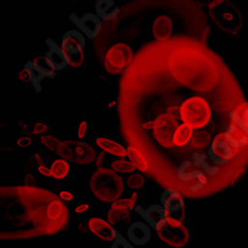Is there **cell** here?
<instances>
[{
	"mask_svg": "<svg viewBox=\"0 0 248 248\" xmlns=\"http://www.w3.org/2000/svg\"><path fill=\"white\" fill-rule=\"evenodd\" d=\"M245 103L228 64L189 37L147 43L121 80V124L128 144L164 187L204 198L235 185L248 152L224 140L231 111Z\"/></svg>",
	"mask_w": 248,
	"mask_h": 248,
	"instance_id": "1",
	"label": "cell"
},
{
	"mask_svg": "<svg viewBox=\"0 0 248 248\" xmlns=\"http://www.w3.org/2000/svg\"><path fill=\"white\" fill-rule=\"evenodd\" d=\"M70 214L52 192L34 186L0 187V239H29L61 232Z\"/></svg>",
	"mask_w": 248,
	"mask_h": 248,
	"instance_id": "2",
	"label": "cell"
},
{
	"mask_svg": "<svg viewBox=\"0 0 248 248\" xmlns=\"http://www.w3.org/2000/svg\"><path fill=\"white\" fill-rule=\"evenodd\" d=\"M89 186L94 196L107 204H113L124 193V180L110 168H98L89 180Z\"/></svg>",
	"mask_w": 248,
	"mask_h": 248,
	"instance_id": "3",
	"label": "cell"
},
{
	"mask_svg": "<svg viewBox=\"0 0 248 248\" xmlns=\"http://www.w3.org/2000/svg\"><path fill=\"white\" fill-rule=\"evenodd\" d=\"M208 9L213 21L221 31L228 34H236L239 31L242 24L241 14L231 0H211Z\"/></svg>",
	"mask_w": 248,
	"mask_h": 248,
	"instance_id": "4",
	"label": "cell"
},
{
	"mask_svg": "<svg viewBox=\"0 0 248 248\" xmlns=\"http://www.w3.org/2000/svg\"><path fill=\"white\" fill-rule=\"evenodd\" d=\"M134 51L128 43L118 42L106 51L103 65L107 73L110 75H121L124 73L134 61Z\"/></svg>",
	"mask_w": 248,
	"mask_h": 248,
	"instance_id": "5",
	"label": "cell"
},
{
	"mask_svg": "<svg viewBox=\"0 0 248 248\" xmlns=\"http://www.w3.org/2000/svg\"><path fill=\"white\" fill-rule=\"evenodd\" d=\"M156 233L165 245L171 248H183L189 244L190 239L189 229L182 221L174 217H168L165 224L161 229H157Z\"/></svg>",
	"mask_w": 248,
	"mask_h": 248,
	"instance_id": "6",
	"label": "cell"
},
{
	"mask_svg": "<svg viewBox=\"0 0 248 248\" xmlns=\"http://www.w3.org/2000/svg\"><path fill=\"white\" fill-rule=\"evenodd\" d=\"M88 229L94 236H97L101 241L113 242L119 238V232L108 220L101 217H91L88 220Z\"/></svg>",
	"mask_w": 248,
	"mask_h": 248,
	"instance_id": "7",
	"label": "cell"
},
{
	"mask_svg": "<svg viewBox=\"0 0 248 248\" xmlns=\"http://www.w3.org/2000/svg\"><path fill=\"white\" fill-rule=\"evenodd\" d=\"M137 211V214H140L149 226L155 231L161 229L165 221L168 220V211L162 207V205H150L147 208H143V207H135L134 208Z\"/></svg>",
	"mask_w": 248,
	"mask_h": 248,
	"instance_id": "8",
	"label": "cell"
},
{
	"mask_svg": "<svg viewBox=\"0 0 248 248\" xmlns=\"http://www.w3.org/2000/svg\"><path fill=\"white\" fill-rule=\"evenodd\" d=\"M46 43H48V49H46V57H45L46 58V65L54 72L65 69L69 65V54L62 49V46H58L52 39H48Z\"/></svg>",
	"mask_w": 248,
	"mask_h": 248,
	"instance_id": "9",
	"label": "cell"
},
{
	"mask_svg": "<svg viewBox=\"0 0 248 248\" xmlns=\"http://www.w3.org/2000/svg\"><path fill=\"white\" fill-rule=\"evenodd\" d=\"M152 33L155 42H168L174 37V22L168 15H157L153 19Z\"/></svg>",
	"mask_w": 248,
	"mask_h": 248,
	"instance_id": "10",
	"label": "cell"
},
{
	"mask_svg": "<svg viewBox=\"0 0 248 248\" xmlns=\"http://www.w3.org/2000/svg\"><path fill=\"white\" fill-rule=\"evenodd\" d=\"M152 238V228L146 221H132L126 231V239L134 245H146Z\"/></svg>",
	"mask_w": 248,
	"mask_h": 248,
	"instance_id": "11",
	"label": "cell"
},
{
	"mask_svg": "<svg viewBox=\"0 0 248 248\" xmlns=\"http://www.w3.org/2000/svg\"><path fill=\"white\" fill-rule=\"evenodd\" d=\"M224 140L228 141L231 147L238 152H248V134H245L239 126L231 122L224 132Z\"/></svg>",
	"mask_w": 248,
	"mask_h": 248,
	"instance_id": "12",
	"label": "cell"
},
{
	"mask_svg": "<svg viewBox=\"0 0 248 248\" xmlns=\"http://www.w3.org/2000/svg\"><path fill=\"white\" fill-rule=\"evenodd\" d=\"M161 204L168 213H177L185 208L186 201L180 190L172 187H165V190L161 195Z\"/></svg>",
	"mask_w": 248,
	"mask_h": 248,
	"instance_id": "13",
	"label": "cell"
},
{
	"mask_svg": "<svg viewBox=\"0 0 248 248\" xmlns=\"http://www.w3.org/2000/svg\"><path fill=\"white\" fill-rule=\"evenodd\" d=\"M61 46L67 54H78L85 49V37L82 31L70 30L62 36Z\"/></svg>",
	"mask_w": 248,
	"mask_h": 248,
	"instance_id": "14",
	"label": "cell"
},
{
	"mask_svg": "<svg viewBox=\"0 0 248 248\" xmlns=\"http://www.w3.org/2000/svg\"><path fill=\"white\" fill-rule=\"evenodd\" d=\"M24 69L27 70V73H29V76H30V82L34 85V88H36V91L39 93L40 89H42V82L45 80V79H52V78H55V72H51L49 69H45V67H42V65H39V64H36V62H31V61H29L27 64H26V67Z\"/></svg>",
	"mask_w": 248,
	"mask_h": 248,
	"instance_id": "15",
	"label": "cell"
},
{
	"mask_svg": "<svg viewBox=\"0 0 248 248\" xmlns=\"http://www.w3.org/2000/svg\"><path fill=\"white\" fill-rule=\"evenodd\" d=\"M78 26L82 30V33L86 34L88 37H97L101 30V21H100L98 15L86 14L78 21Z\"/></svg>",
	"mask_w": 248,
	"mask_h": 248,
	"instance_id": "16",
	"label": "cell"
},
{
	"mask_svg": "<svg viewBox=\"0 0 248 248\" xmlns=\"http://www.w3.org/2000/svg\"><path fill=\"white\" fill-rule=\"evenodd\" d=\"M95 146L98 149H101L104 153L113 155L116 157H125L126 156V147L122 146L121 143L107 139V137H97L95 139Z\"/></svg>",
	"mask_w": 248,
	"mask_h": 248,
	"instance_id": "17",
	"label": "cell"
},
{
	"mask_svg": "<svg viewBox=\"0 0 248 248\" xmlns=\"http://www.w3.org/2000/svg\"><path fill=\"white\" fill-rule=\"evenodd\" d=\"M126 156H128V161L131 162V165L135 170L140 171V172H144V174H149L150 167H149V162L146 159V156L143 155V152H140L137 147L128 144L126 146Z\"/></svg>",
	"mask_w": 248,
	"mask_h": 248,
	"instance_id": "18",
	"label": "cell"
},
{
	"mask_svg": "<svg viewBox=\"0 0 248 248\" xmlns=\"http://www.w3.org/2000/svg\"><path fill=\"white\" fill-rule=\"evenodd\" d=\"M95 156H97L95 149L91 144H88L85 141L76 143V146H75V161L78 164H83V165L93 164Z\"/></svg>",
	"mask_w": 248,
	"mask_h": 248,
	"instance_id": "19",
	"label": "cell"
},
{
	"mask_svg": "<svg viewBox=\"0 0 248 248\" xmlns=\"http://www.w3.org/2000/svg\"><path fill=\"white\" fill-rule=\"evenodd\" d=\"M49 171H51V177H54L55 180H64L67 175L70 174V164L67 159L58 157V159H55L51 164Z\"/></svg>",
	"mask_w": 248,
	"mask_h": 248,
	"instance_id": "20",
	"label": "cell"
},
{
	"mask_svg": "<svg viewBox=\"0 0 248 248\" xmlns=\"http://www.w3.org/2000/svg\"><path fill=\"white\" fill-rule=\"evenodd\" d=\"M129 217H131V211L129 210L110 207V210L107 211V220L111 224H122L124 221L129 220Z\"/></svg>",
	"mask_w": 248,
	"mask_h": 248,
	"instance_id": "21",
	"label": "cell"
},
{
	"mask_svg": "<svg viewBox=\"0 0 248 248\" xmlns=\"http://www.w3.org/2000/svg\"><path fill=\"white\" fill-rule=\"evenodd\" d=\"M110 170L118 172V174H131V172L135 171V168L131 165V162L128 159H125V157H119V159L111 161Z\"/></svg>",
	"mask_w": 248,
	"mask_h": 248,
	"instance_id": "22",
	"label": "cell"
},
{
	"mask_svg": "<svg viewBox=\"0 0 248 248\" xmlns=\"http://www.w3.org/2000/svg\"><path fill=\"white\" fill-rule=\"evenodd\" d=\"M135 202H137V193H132L126 198H119L118 201H115L113 204H111V207H115V208H122V210H134L135 207Z\"/></svg>",
	"mask_w": 248,
	"mask_h": 248,
	"instance_id": "23",
	"label": "cell"
},
{
	"mask_svg": "<svg viewBox=\"0 0 248 248\" xmlns=\"http://www.w3.org/2000/svg\"><path fill=\"white\" fill-rule=\"evenodd\" d=\"M146 185V178L141 172H131L126 178V186L132 190H139Z\"/></svg>",
	"mask_w": 248,
	"mask_h": 248,
	"instance_id": "24",
	"label": "cell"
},
{
	"mask_svg": "<svg viewBox=\"0 0 248 248\" xmlns=\"http://www.w3.org/2000/svg\"><path fill=\"white\" fill-rule=\"evenodd\" d=\"M40 141H42V144L46 147L49 152H55V153H60L61 146H62V141H60L58 139L52 137V135H46V134L42 135Z\"/></svg>",
	"mask_w": 248,
	"mask_h": 248,
	"instance_id": "25",
	"label": "cell"
},
{
	"mask_svg": "<svg viewBox=\"0 0 248 248\" xmlns=\"http://www.w3.org/2000/svg\"><path fill=\"white\" fill-rule=\"evenodd\" d=\"M83 60H85L83 51L78 52V54H69V65L73 67V69H78V67H80L83 64Z\"/></svg>",
	"mask_w": 248,
	"mask_h": 248,
	"instance_id": "26",
	"label": "cell"
},
{
	"mask_svg": "<svg viewBox=\"0 0 248 248\" xmlns=\"http://www.w3.org/2000/svg\"><path fill=\"white\" fill-rule=\"evenodd\" d=\"M111 248H134V244H131L126 238L119 235V238L116 241H113V245H111Z\"/></svg>",
	"mask_w": 248,
	"mask_h": 248,
	"instance_id": "27",
	"label": "cell"
},
{
	"mask_svg": "<svg viewBox=\"0 0 248 248\" xmlns=\"http://www.w3.org/2000/svg\"><path fill=\"white\" fill-rule=\"evenodd\" d=\"M48 131V125L46 124H36L33 128V134L34 135H45Z\"/></svg>",
	"mask_w": 248,
	"mask_h": 248,
	"instance_id": "28",
	"label": "cell"
},
{
	"mask_svg": "<svg viewBox=\"0 0 248 248\" xmlns=\"http://www.w3.org/2000/svg\"><path fill=\"white\" fill-rule=\"evenodd\" d=\"M62 202H72L73 199H75V196H73V193H70V192H67V190H61L58 195H57Z\"/></svg>",
	"mask_w": 248,
	"mask_h": 248,
	"instance_id": "29",
	"label": "cell"
},
{
	"mask_svg": "<svg viewBox=\"0 0 248 248\" xmlns=\"http://www.w3.org/2000/svg\"><path fill=\"white\" fill-rule=\"evenodd\" d=\"M16 144H18L19 147H30V146L33 144V140H31L30 137H19V139L16 140Z\"/></svg>",
	"mask_w": 248,
	"mask_h": 248,
	"instance_id": "30",
	"label": "cell"
},
{
	"mask_svg": "<svg viewBox=\"0 0 248 248\" xmlns=\"http://www.w3.org/2000/svg\"><path fill=\"white\" fill-rule=\"evenodd\" d=\"M37 172H39L42 177H51L49 167H46L45 164H39V165H37Z\"/></svg>",
	"mask_w": 248,
	"mask_h": 248,
	"instance_id": "31",
	"label": "cell"
},
{
	"mask_svg": "<svg viewBox=\"0 0 248 248\" xmlns=\"http://www.w3.org/2000/svg\"><path fill=\"white\" fill-rule=\"evenodd\" d=\"M86 128H88V125H86L85 121L79 122V126H78V139L82 140L85 137V135H86Z\"/></svg>",
	"mask_w": 248,
	"mask_h": 248,
	"instance_id": "32",
	"label": "cell"
},
{
	"mask_svg": "<svg viewBox=\"0 0 248 248\" xmlns=\"http://www.w3.org/2000/svg\"><path fill=\"white\" fill-rule=\"evenodd\" d=\"M18 80L19 82H30V76H29V73H27V70L26 69H22V70H19L18 72Z\"/></svg>",
	"mask_w": 248,
	"mask_h": 248,
	"instance_id": "33",
	"label": "cell"
},
{
	"mask_svg": "<svg viewBox=\"0 0 248 248\" xmlns=\"http://www.w3.org/2000/svg\"><path fill=\"white\" fill-rule=\"evenodd\" d=\"M242 116H244V119H245L247 124H248V101H245V103L242 104Z\"/></svg>",
	"mask_w": 248,
	"mask_h": 248,
	"instance_id": "34",
	"label": "cell"
},
{
	"mask_svg": "<svg viewBox=\"0 0 248 248\" xmlns=\"http://www.w3.org/2000/svg\"><path fill=\"white\" fill-rule=\"evenodd\" d=\"M88 210V204H83V205H79V207H76V213H83V211H86Z\"/></svg>",
	"mask_w": 248,
	"mask_h": 248,
	"instance_id": "35",
	"label": "cell"
},
{
	"mask_svg": "<svg viewBox=\"0 0 248 248\" xmlns=\"http://www.w3.org/2000/svg\"><path fill=\"white\" fill-rule=\"evenodd\" d=\"M33 159H36L37 164H43V162H42L43 159H42V156H40L39 153H34V155H33Z\"/></svg>",
	"mask_w": 248,
	"mask_h": 248,
	"instance_id": "36",
	"label": "cell"
}]
</instances>
